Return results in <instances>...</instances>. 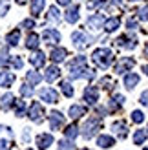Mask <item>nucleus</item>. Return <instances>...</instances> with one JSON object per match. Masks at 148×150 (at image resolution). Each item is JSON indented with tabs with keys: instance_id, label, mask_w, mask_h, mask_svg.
Segmentation results:
<instances>
[{
	"instance_id": "1",
	"label": "nucleus",
	"mask_w": 148,
	"mask_h": 150,
	"mask_svg": "<svg viewBox=\"0 0 148 150\" xmlns=\"http://www.w3.org/2000/svg\"><path fill=\"white\" fill-rule=\"evenodd\" d=\"M92 59H93V62L99 66V68H110L112 66V62H113V51L112 50H108V48H97L93 51V55H92Z\"/></svg>"
},
{
	"instance_id": "2",
	"label": "nucleus",
	"mask_w": 148,
	"mask_h": 150,
	"mask_svg": "<svg viewBox=\"0 0 148 150\" xmlns=\"http://www.w3.org/2000/svg\"><path fill=\"white\" fill-rule=\"evenodd\" d=\"M99 128H101V117L93 115L92 119H88V121L84 123V126H82V137H84V139L93 137L95 134H97Z\"/></svg>"
},
{
	"instance_id": "3",
	"label": "nucleus",
	"mask_w": 148,
	"mask_h": 150,
	"mask_svg": "<svg viewBox=\"0 0 148 150\" xmlns=\"http://www.w3.org/2000/svg\"><path fill=\"white\" fill-rule=\"evenodd\" d=\"M70 77L71 79H93L95 77V71L86 68V64L82 66H73L70 68Z\"/></svg>"
},
{
	"instance_id": "4",
	"label": "nucleus",
	"mask_w": 148,
	"mask_h": 150,
	"mask_svg": "<svg viewBox=\"0 0 148 150\" xmlns=\"http://www.w3.org/2000/svg\"><path fill=\"white\" fill-rule=\"evenodd\" d=\"M71 42H73V46L79 48V50H82L86 46H90V44L93 42L92 37H88L84 31H73L71 33Z\"/></svg>"
},
{
	"instance_id": "5",
	"label": "nucleus",
	"mask_w": 148,
	"mask_h": 150,
	"mask_svg": "<svg viewBox=\"0 0 148 150\" xmlns=\"http://www.w3.org/2000/svg\"><path fill=\"white\" fill-rule=\"evenodd\" d=\"M13 132L7 126H0V150H9L11 148Z\"/></svg>"
},
{
	"instance_id": "6",
	"label": "nucleus",
	"mask_w": 148,
	"mask_h": 150,
	"mask_svg": "<svg viewBox=\"0 0 148 150\" xmlns=\"http://www.w3.org/2000/svg\"><path fill=\"white\" fill-rule=\"evenodd\" d=\"M42 39H44V42H46V44H49V46H57V44L61 42V33H58L57 29L48 28V29H44Z\"/></svg>"
},
{
	"instance_id": "7",
	"label": "nucleus",
	"mask_w": 148,
	"mask_h": 150,
	"mask_svg": "<svg viewBox=\"0 0 148 150\" xmlns=\"http://www.w3.org/2000/svg\"><path fill=\"white\" fill-rule=\"evenodd\" d=\"M115 42H117V46L126 48V50H134V48H137V37H135V35H121Z\"/></svg>"
},
{
	"instance_id": "8",
	"label": "nucleus",
	"mask_w": 148,
	"mask_h": 150,
	"mask_svg": "<svg viewBox=\"0 0 148 150\" xmlns=\"http://www.w3.org/2000/svg\"><path fill=\"white\" fill-rule=\"evenodd\" d=\"M39 95H40V99L44 103H49V104L58 103V93L55 92L53 88H42L40 92H39Z\"/></svg>"
},
{
	"instance_id": "9",
	"label": "nucleus",
	"mask_w": 148,
	"mask_h": 150,
	"mask_svg": "<svg viewBox=\"0 0 148 150\" xmlns=\"http://www.w3.org/2000/svg\"><path fill=\"white\" fill-rule=\"evenodd\" d=\"M29 119H31L33 123H42V119H44V108L40 106L39 103H33L31 104V108H29Z\"/></svg>"
},
{
	"instance_id": "10",
	"label": "nucleus",
	"mask_w": 148,
	"mask_h": 150,
	"mask_svg": "<svg viewBox=\"0 0 148 150\" xmlns=\"http://www.w3.org/2000/svg\"><path fill=\"white\" fill-rule=\"evenodd\" d=\"M135 66V61L132 57H123L115 66V73H124V71H130L132 68Z\"/></svg>"
},
{
	"instance_id": "11",
	"label": "nucleus",
	"mask_w": 148,
	"mask_h": 150,
	"mask_svg": "<svg viewBox=\"0 0 148 150\" xmlns=\"http://www.w3.org/2000/svg\"><path fill=\"white\" fill-rule=\"evenodd\" d=\"M82 97H84V101L88 104H97V101H99V90L95 86H86Z\"/></svg>"
},
{
	"instance_id": "12",
	"label": "nucleus",
	"mask_w": 148,
	"mask_h": 150,
	"mask_svg": "<svg viewBox=\"0 0 148 150\" xmlns=\"http://www.w3.org/2000/svg\"><path fill=\"white\" fill-rule=\"evenodd\" d=\"M62 125H64V115L61 114V112L53 110L49 114V126H51V130H58Z\"/></svg>"
},
{
	"instance_id": "13",
	"label": "nucleus",
	"mask_w": 148,
	"mask_h": 150,
	"mask_svg": "<svg viewBox=\"0 0 148 150\" xmlns=\"http://www.w3.org/2000/svg\"><path fill=\"white\" fill-rule=\"evenodd\" d=\"M51 145H53V136L51 134H39L37 136V146L40 150H48Z\"/></svg>"
},
{
	"instance_id": "14",
	"label": "nucleus",
	"mask_w": 148,
	"mask_h": 150,
	"mask_svg": "<svg viewBox=\"0 0 148 150\" xmlns=\"http://www.w3.org/2000/svg\"><path fill=\"white\" fill-rule=\"evenodd\" d=\"M112 130H113V134L119 139H124V137L128 136V125L124 123V121H115L112 125Z\"/></svg>"
},
{
	"instance_id": "15",
	"label": "nucleus",
	"mask_w": 148,
	"mask_h": 150,
	"mask_svg": "<svg viewBox=\"0 0 148 150\" xmlns=\"http://www.w3.org/2000/svg\"><path fill=\"white\" fill-rule=\"evenodd\" d=\"M104 17L102 15H92L90 18H88V28L93 29V31H99L101 28H104Z\"/></svg>"
},
{
	"instance_id": "16",
	"label": "nucleus",
	"mask_w": 148,
	"mask_h": 150,
	"mask_svg": "<svg viewBox=\"0 0 148 150\" xmlns=\"http://www.w3.org/2000/svg\"><path fill=\"white\" fill-rule=\"evenodd\" d=\"M66 57H68V50H66V48H53V50H51V53H49V59L55 64L66 61Z\"/></svg>"
},
{
	"instance_id": "17",
	"label": "nucleus",
	"mask_w": 148,
	"mask_h": 150,
	"mask_svg": "<svg viewBox=\"0 0 148 150\" xmlns=\"http://www.w3.org/2000/svg\"><path fill=\"white\" fill-rule=\"evenodd\" d=\"M64 18H66L68 24H75L79 20V6H70L64 13Z\"/></svg>"
},
{
	"instance_id": "18",
	"label": "nucleus",
	"mask_w": 148,
	"mask_h": 150,
	"mask_svg": "<svg viewBox=\"0 0 148 150\" xmlns=\"http://www.w3.org/2000/svg\"><path fill=\"white\" fill-rule=\"evenodd\" d=\"M29 62L33 64V68H42L44 62H46V55H44L42 51H37L35 50V53L29 57Z\"/></svg>"
},
{
	"instance_id": "19",
	"label": "nucleus",
	"mask_w": 148,
	"mask_h": 150,
	"mask_svg": "<svg viewBox=\"0 0 148 150\" xmlns=\"http://www.w3.org/2000/svg\"><path fill=\"white\" fill-rule=\"evenodd\" d=\"M124 104V97L121 95V93H113L112 97H110V103H108V106H110V110L112 112H115V110H119L121 106Z\"/></svg>"
},
{
	"instance_id": "20",
	"label": "nucleus",
	"mask_w": 148,
	"mask_h": 150,
	"mask_svg": "<svg viewBox=\"0 0 148 150\" xmlns=\"http://www.w3.org/2000/svg\"><path fill=\"white\" fill-rule=\"evenodd\" d=\"M84 114H86V106H82V104H73V106H70V110H68V115L71 119H79Z\"/></svg>"
},
{
	"instance_id": "21",
	"label": "nucleus",
	"mask_w": 148,
	"mask_h": 150,
	"mask_svg": "<svg viewBox=\"0 0 148 150\" xmlns=\"http://www.w3.org/2000/svg\"><path fill=\"white\" fill-rule=\"evenodd\" d=\"M15 82V75L9 71H0V86L2 88H9Z\"/></svg>"
},
{
	"instance_id": "22",
	"label": "nucleus",
	"mask_w": 148,
	"mask_h": 150,
	"mask_svg": "<svg viewBox=\"0 0 148 150\" xmlns=\"http://www.w3.org/2000/svg\"><path fill=\"white\" fill-rule=\"evenodd\" d=\"M139 84V75L137 73H126L124 75V86L128 90H134Z\"/></svg>"
},
{
	"instance_id": "23",
	"label": "nucleus",
	"mask_w": 148,
	"mask_h": 150,
	"mask_svg": "<svg viewBox=\"0 0 148 150\" xmlns=\"http://www.w3.org/2000/svg\"><path fill=\"white\" fill-rule=\"evenodd\" d=\"M39 44H40V39H39V35L37 33H29L27 35V39H26V48L27 50H39Z\"/></svg>"
},
{
	"instance_id": "24",
	"label": "nucleus",
	"mask_w": 148,
	"mask_h": 150,
	"mask_svg": "<svg viewBox=\"0 0 148 150\" xmlns=\"http://www.w3.org/2000/svg\"><path fill=\"white\" fill-rule=\"evenodd\" d=\"M119 26H121V18L119 17H112V18H108L106 22H104V29L108 33H112V31H115V29H119Z\"/></svg>"
},
{
	"instance_id": "25",
	"label": "nucleus",
	"mask_w": 148,
	"mask_h": 150,
	"mask_svg": "<svg viewBox=\"0 0 148 150\" xmlns=\"http://www.w3.org/2000/svg\"><path fill=\"white\" fill-rule=\"evenodd\" d=\"M58 77H61V70H58L57 66H49V68L46 70V75H44V79H46L48 82H53Z\"/></svg>"
},
{
	"instance_id": "26",
	"label": "nucleus",
	"mask_w": 148,
	"mask_h": 150,
	"mask_svg": "<svg viewBox=\"0 0 148 150\" xmlns=\"http://www.w3.org/2000/svg\"><path fill=\"white\" fill-rule=\"evenodd\" d=\"M20 40V29H13V31H9L6 35V42L7 46H17Z\"/></svg>"
},
{
	"instance_id": "27",
	"label": "nucleus",
	"mask_w": 148,
	"mask_h": 150,
	"mask_svg": "<svg viewBox=\"0 0 148 150\" xmlns=\"http://www.w3.org/2000/svg\"><path fill=\"white\" fill-rule=\"evenodd\" d=\"M44 6H46V0H31V15L33 17H39L44 9Z\"/></svg>"
},
{
	"instance_id": "28",
	"label": "nucleus",
	"mask_w": 148,
	"mask_h": 150,
	"mask_svg": "<svg viewBox=\"0 0 148 150\" xmlns=\"http://www.w3.org/2000/svg\"><path fill=\"white\" fill-rule=\"evenodd\" d=\"M97 145L101 148H110V146H113L115 145V139L112 136H99L97 137Z\"/></svg>"
},
{
	"instance_id": "29",
	"label": "nucleus",
	"mask_w": 148,
	"mask_h": 150,
	"mask_svg": "<svg viewBox=\"0 0 148 150\" xmlns=\"http://www.w3.org/2000/svg\"><path fill=\"white\" fill-rule=\"evenodd\" d=\"M26 81H27V84L37 86V84L42 81V75H40L39 71H27V73H26Z\"/></svg>"
},
{
	"instance_id": "30",
	"label": "nucleus",
	"mask_w": 148,
	"mask_h": 150,
	"mask_svg": "<svg viewBox=\"0 0 148 150\" xmlns=\"http://www.w3.org/2000/svg\"><path fill=\"white\" fill-rule=\"evenodd\" d=\"M64 136H66V139H75L79 136V126L77 125H70L68 128L64 130Z\"/></svg>"
},
{
	"instance_id": "31",
	"label": "nucleus",
	"mask_w": 148,
	"mask_h": 150,
	"mask_svg": "<svg viewBox=\"0 0 148 150\" xmlns=\"http://www.w3.org/2000/svg\"><path fill=\"white\" fill-rule=\"evenodd\" d=\"M48 20L49 22H55V24L61 20V13H58V9H57L55 6H51L49 9H48Z\"/></svg>"
},
{
	"instance_id": "32",
	"label": "nucleus",
	"mask_w": 148,
	"mask_h": 150,
	"mask_svg": "<svg viewBox=\"0 0 148 150\" xmlns=\"http://www.w3.org/2000/svg\"><path fill=\"white\" fill-rule=\"evenodd\" d=\"M13 104H15V97H13V93H4V95H2V106H4L6 110H9Z\"/></svg>"
},
{
	"instance_id": "33",
	"label": "nucleus",
	"mask_w": 148,
	"mask_h": 150,
	"mask_svg": "<svg viewBox=\"0 0 148 150\" xmlns=\"http://www.w3.org/2000/svg\"><path fill=\"white\" fill-rule=\"evenodd\" d=\"M15 114H17V117H24L26 115V103L24 101L15 103Z\"/></svg>"
},
{
	"instance_id": "34",
	"label": "nucleus",
	"mask_w": 148,
	"mask_h": 150,
	"mask_svg": "<svg viewBox=\"0 0 148 150\" xmlns=\"http://www.w3.org/2000/svg\"><path fill=\"white\" fill-rule=\"evenodd\" d=\"M146 136H148L146 130H137L135 136H134V143H135V145H143L144 141H146Z\"/></svg>"
},
{
	"instance_id": "35",
	"label": "nucleus",
	"mask_w": 148,
	"mask_h": 150,
	"mask_svg": "<svg viewBox=\"0 0 148 150\" xmlns=\"http://www.w3.org/2000/svg\"><path fill=\"white\" fill-rule=\"evenodd\" d=\"M61 90H62V93L66 97H71L73 95V86H71V82H68V81H62L61 82Z\"/></svg>"
},
{
	"instance_id": "36",
	"label": "nucleus",
	"mask_w": 148,
	"mask_h": 150,
	"mask_svg": "<svg viewBox=\"0 0 148 150\" xmlns=\"http://www.w3.org/2000/svg\"><path fill=\"white\" fill-rule=\"evenodd\" d=\"M9 62H11V66L15 70H20L22 66H24V61L18 57V55H13V57H9Z\"/></svg>"
},
{
	"instance_id": "37",
	"label": "nucleus",
	"mask_w": 148,
	"mask_h": 150,
	"mask_svg": "<svg viewBox=\"0 0 148 150\" xmlns=\"http://www.w3.org/2000/svg\"><path fill=\"white\" fill-rule=\"evenodd\" d=\"M132 121H134V123H143L144 121V114H143V112L141 110H134V112H132Z\"/></svg>"
},
{
	"instance_id": "38",
	"label": "nucleus",
	"mask_w": 148,
	"mask_h": 150,
	"mask_svg": "<svg viewBox=\"0 0 148 150\" xmlns=\"http://www.w3.org/2000/svg\"><path fill=\"white\" fill-rule=\"evenodd\" d=\"M82 64H86V57H84V55H79V57L73 59V61L68 62L70 68H73V66H82Z\"/></svg>"
},
{
	"instance_id": "39",
	"label": "nucleus",
	"mask_w": 148,
	"mask_h": 150,
	"mask_svg": "<svg viewBox=\"0 0 148 150\" xmlns=\"http://www.w3.org/2000/svg\"><path fill=\"white\" fill-rule=\"evenodd\" d=\"M20 95H22V97H31V95H33L31 84H22V86H20Z\"/></svg>"
},
{
	"instance_id": "40",
	"label": "nucleus",
	"mask_w": 148,
	"mask_h": 150,
	"mask_svg": "<svg viewBox=\"0 0 148 150\" xmlns=\"http://www.w3.org/2000/svg\"><path fill=\"white\" fill-rule=\"evenodd\" d=\"M58 150H75V145L71 143V139H70V141L64 139V141H61V143H58Z\"/></svg>"
},
{
	"instance_id": "41",
	"label": "nucleus",
	"mask_w": 148,
	"mask_h": 150,
	"mask_svg": "<svg viewBox=\"0 0 148 150\" xmlns=\"http://www.w3.org/2000/svg\"><path fill=\"white\" fill-rule=\"evenodd\" d=\"M106 4V0H88V9H97Z\"/></svg>"
},
{
	"instance_id": "42",
	"label": "nucleus",
	"mask_w": 148,
	"mask_h": 150,
	"mask_svg": "<svg viewBox=\"0 0 148 150\" xmlns=\"http://www.w3.org/2000/svg\"><path fill=\"white\" fill-rule=\"evenodd\" d=\"M137 18H139V20H143V22L148 20V6H144L143 9H139V11H137Z\"/></svg>"
},
{
	"instance_id": "43",
	"label": "nucleus",
	"mask_w": 148,
	"mask_h": 150,
	"mask_svg": "<svg viewBox=\"0 0 148 150\" xmlns=\"http://www.w3.org/2000/svg\"><path fill=\"white\" fill-rule=\"evenodd\" d=\"M99 86H102V88H112L113 86V81L110 79V77H102L99 81Z\"/></svg>"
},
{
	"instance_id": "44",
	"label": "nucleus",
	"mask_w": 148,
	"mask_h": 150,
	"mask_svg": "<svg viewBox=\"0 0 148 150\" xmlns=\"http://www.w3.org/2000/svg\"><path fill=\"white\" fill-rule=\"evenodd\" d=\"M24 29H33L35 28V20L33 18H26V20H22V24H20Z\"/></svg>"
},
{
	"instance_id": "45",
	"label": "nucleus",
	"mask_w": 148,
	"mask_h": 150,
	"mask_svg": "<svg viewBox=\"0 0 148 150\" xmlns=\"http://www.w3.org/2000/svg\"><path fill=\"white\" fill-rule=\"evenodd\" d=\"M9 11V2L7 0H0V15H6Z\"/></svg>"
},
{
	"instance_id": "46",
	"label": "nucleus",
	"mask_w": 148,
	"mask_h": 150,
	"mask_svg": "<svg viewBox=\"0 0 148 150\" xmlns=\"http://www.w3.org/2000/svg\"><path fill=\"white\" fill-rule=\"evenodd\" d=\"M126 28L130 29V31L137 29V20H135V18H128V20H126Z\"/></svg>"
},
{
	"instance_id": "47",
	"label": "nucleus",
	"mask_w": 148,
	"mask_h": 150,
	"mask_svg": "<svg viewBox=\"0 0 148 150\" xmlns=\"http://www.w3.org/2000/svg\"><path fill=\"white\" fill-rule=\"evenodd\" d=\"M139 101H141L143 106H146V108H148V92H143V93H141V97H139Z\"/></svg>"
},
{
	"instance_id": "48",
	"label": "nucleus",
	"mask_w": 148,
	"mask_h": 150,
	"mask_svg": "<svg viewBox=\"0 0 148 150\" xmlns=\"http://www.w3.org/2000/svg\"><path fill=\"white\" fill-rule=\"evenodd\" d=\"M57 4H58V6H70L71 0H57Z\"/></svg>"
},
{
	"instance_id": "49",
	"label": "nucleus",
	"mask_w": 148,
	"mask_h": 150,
	"mask_svg": "<svg viewBox=\"0 0 148 150\" xmlns=\"http://www.w3.org/2000/svg\"><path fill=\"white\" fill-rule=\"evenodd\" d=\"M112 4H115V6H121V4H123V0H112Z\"/></svg>"
},
{
	"instance_id": "50",
	"label": "nucleus",
	"mask_w": 148,
	"mask_h": 150,
	"mask_svg": "<svg viewBox=\"0 0 148 150\" xmlns=\"http://www.w3.org/2000/svg\"><path fill=\"white\" fill-rule=\"evenodd\" d=\"M143 71H144V73L148 75V64H144V66H143Z\"/></svg>"
},
{
	"instance_id": "51",
	"label": "nucleus",
	"mask_w": 148,
	"mask_h": 150,
	"mask_svg": "<svg viewBox=\"0 0 148 150\" xmlns=\"http://www.w3.org/2000/svg\"><path fill=\"white\" fill-rule=\"evenodd\" d=\"M26 2H27V0H17V4H20V6H22V4H26Z\"/></svg>"
},
{
	"instance_id": "52",
	"label": "nucleus",
	"mask_w": 148,
	"mask_h": 150,
	"mask_svg": "<svg viewBox=\"0 0 148 150\" xmlns=\"http://www.w3.org/2000/svg\"><path fill=\"white\" fill-rule=\"evenodd\" d=\"M144 55L148 57V44H146V48H144Z\"/></svg>"
},
{
	"instance_id": "53",
	"label": "nucleus",
	"mask_w": 148,
	"mask_h": 150,
	"mask_svg": "<svg viewBox=\"0 0 148 150\" xmlns=\"http://www.w3.org/2000/svg\"><path fill=\"white\" fill-rule=\"evenodd\" d=\"M143 150H148V146H146V148H143Z\"/></svg>"
},
{
	"instance_id": "54",
	"label": "nucleus",
	"mask_w": 148,
	"mask_h": 150,
	"mask_svg": "<svg viewBox=\"0 0 148 150\" xmlns=\"http://www.w3.org/2000/svg\"><path fill=\"white\" fill-rule=\"evenodd\" d=\"M130 2H135V0H130Z\"/></svg>"
},
{
	"instance_id": "55",
	"label": "nucleus",
	"mask_w": 148,
	"mask_h": 150,
	"mask_svg": "<svg viewBox=\"0 0 148 150\" xmlns=\"http://www.w3.org/2000/svg\"><path fill=\"white\" fill-rule=\"evenodd\" d=\"M27 150H33V148H27Z\"/></svg>"
},
{
	"instance_id": "56",
	"label": "nucleus",
	"mask_w": 148,
	"mask_h": 150,
	"mask_svg": "<svg viewBox=\"0 0 148 150\" xmlns=\"http://www.w3.org/2000/svg\"><path fill=\"white\" fill-rule=\"evenodd\" d=\"M82 150H88V148H82Z\"/></svg>"
},
{
	"instance_id": "57",
	"label": "nucleus",
	"mask_w": 148,
	"mask_h": 150,
	"mask_svg": "<svg viewBox=\"0 0 148 150\" xmlns=\"http://www.w3.org/2000/svg\"><path fill=\"white\" fill-rule=\"evenodd\" d=\"M146 132H148V128H146Z\"/></svg>"
}]
</instances>
